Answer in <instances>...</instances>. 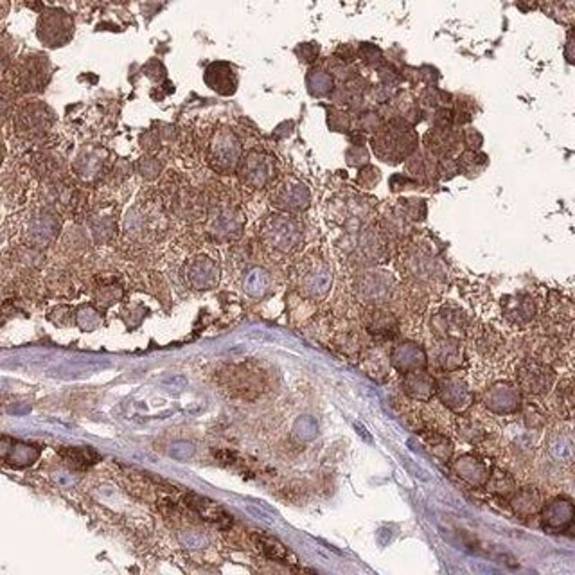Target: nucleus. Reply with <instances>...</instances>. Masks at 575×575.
<instances>
[{
  "instance_id": "obj_28",
  "label": "nucleus",
  "mask_w": 575,
  "mask_h": 575,
  "mask_svg": "<svg viewBox=\"0 0 575 575\" xmlns=\"http://www.w3.org/2000/svg\"><path fill=\"white\" fill-rule=\"evenodd\" d=\"M297 56L303 60L304 63H313L314 60H317V56H319V46H314V43H303V46H298Z\"/></svg>"
},
{
  "instance_id": "obj_24",
  "label": "nucleus",
  "mask_w": 575,
  "mask_h": 575,
  "mask_svg": "<svg viewBox=\"0 0 575 575\" xmlns=\"http://www.w3.org/2000/svg\"><path fill=\"white\" fill-rule=\"evenodd\" d=\"M244 288L254 297H261L266 290H268V275L263 270L256 268L247 275L244 279Z\"/></svg>"
},
{
  "instance_id": "obj_31",
  "label": "nucleus",
  "mask_w": 575,
  "mask_h": 575,
  "mask_svg": "<svg viewBox=\"0 0 575 575\" xmlns=\"http://www.w3.org/2000/svg\"><path fill=\"white\" fill-rule=\"evenodd\" d=\"M361 56L367 60V63H376L377 60H381V53L380 49H376L374 46H361Z\"/></svg>"
},
{
  "instance_id": "obj_3",
  "label": "nucleus",
  "mask_w": 575,
  "mask_h": 575,
  "mask_svg": "<svg viewBox=\"0 0 575 575\" xmlns=\"http://www.w3.org/2000/svg\"><path fill=\"white\" fill-rule=\"evenodd\" d=\"M263 237L275 250L291 252L300 241V227L288 216H270L263 225Z\"/></svg>"
},
{
  "instance_id": "obj_10",
  "label": "nucleus",
  "mask_w": 575,
  "mask_h": 575,
  "mask_svg": "<svg viewBox=\"0 0 575 575\" xmlns=\"http://www.w3.org/2000/svg\"><path fill=\"white\" fill-rule=\"evenodd\" d=\"M186 504L187 507L195 511L200 518H203L205 522L214 523L220 529H228L232 525V516H228L225 513V509L221 505H218V501L211 500L207 497H200V494H195V492H189L186 497Z\"/></svg>"
},
{
  "instance_id": "obj_9",
  "label": "nucleus",
  "mask_w": 575,
  "mask_h": 575,
  "mask_svg": "<svg viewBox=\"0 0 575 575\" xmlns=\"http://www.w3.org/2000/svg\"><path fill=\"white\" fill-rule=\"evenodd\" d=\"M205 85L216 94L232 95L237 88V76L234 67L227 62H214L205 69Z\"/></svg>"
},
{
  "instance_id": "obj_26",
  "label": "nucleus",
  "mask_w": 575,
  "mask_h": 575,
  "mask_svg": "<svg viewBox=\"0 0 575 575\" xmlns=\"http://www.w3.org/2000/svg\"><path fill=\"white\" fill-rule=\"evenodd\" d=\"M327 125H329L331 130H335V132H347L351 123H349V117L345 116L344 112L331 110V112H329V119H327Z\"/></svg>"
},
{
  "instance_id": "obj_6",
  "label": "nucleus",
  "mask_w": 575,
  "mask_h": 575,
  "mask_svg": "<svg viewBox=\"0 0 575 575\" xmlns=\"http://www.w3.org/2000/svg\"><path fill=\"white\" fill-rule=\"evenodd\" d=\"M539 516L543 529L550 532H564L575 520V505L567 498H554L543 505Z\"/></svg>"
},
{
  "instance_id": "obj_8",
  "label": "nucleus",
  "mask_w": 575,
  "mask_h": 575,
  "mask_svg": "<svg viewBox=\"0 0 575 575\" xmlns=\"http://www.w3.org/2000/svg\"><path fill=\"white\" fill-rule=\"evenodd\" d=\"M310 190L304 183L295 180H286L275 189L272 196V202L275 207L282 211H304L310 205Z\"/></svg>"
},
{
  "instance_id": "obj_17",
  "label": "nucleus",
  "mask_w": 575,
  "mask_h": 575,
  "mask_svg": "<svg viewBox=\"0 0 575 575\" xmlns=\"http://www.w3.org/2000/svg\"><path fill=\"white\" fill-rule=\"evenodd\" d=\"M554 406L559 414L567 419H575V383L563 381L559 383L554 394Z\"/></svg>"
},
{
  "instance_id": "obj_30",
  "label": "nucleus",
  "mask_w": 575,
  "mask_h": 575,
  "mask_svg": "<svg viewBox=\"0 0 575 575\" xmlns=\"http://www.w3.org/2000/svg\"><path fill=\"white\" fill-rule=\"evenodd\" d=\"M444 101H450V95L437 90V88L428 90V94L424 95V103H428V106H441V104H444Z\"/></svg>"
},
{
  "instance_id": "obj_4",
  "label": "nucleus",
  "mask_w": 575,
  "mask_h": 575,
  "mask_svg": "<svg viewBox=\"0 0 575 575\" xmlns=\"http://www.w3.org/2000/svg\"><path fill=\"white\" fill-rule=\"evenodd\" d=\"M241 158V142L236 133L227 128L218 130L211 142V164L218 171L236 169Z\"/></svg>"
},
{
  "instance_id": "obj_33",
  "label": "nucleus",
  "mask_w": 575,
  "mask_h": 575,
  "mask_svg": "<svg viewBox=\"0 0 575 575\" xmlns=\"http://www.w3.org/2000/svg\"><path fill=\"white\" fill-rule=\"evenodd\" d=\"M567 60L570 63H575V34L568 38L567 43Z\"/></svg>"
},
{
  "instance_id": "obj_34",
  "label": "nucleus",
  "mask_w": 575,
  "mask_h": 575,
  "mask_svg": "<svg viewBox=\"0 0 575 575\" xmlns=\"http://www.w3.org/2000/svg\"><path fill=\"white\" fill-rule=\"evenodd\" d=\"M568 530H570V532H574V534H575V520H574V523H571V527H570V529H568Z\"/></svg>"
},
{
  "instance_id": "obj_11",
  "label": "nucleus",
  "mask_w": 575,
  "mask_h": 575,
  "mask_svg": "<svg viewBox=\"0 0 575 575\" xmlns=\"http://www.w3.org/2000/svg\"><path fill=\"white\" fill-rule=\"evenodd\" d=\"M331 286V273L327 270L324 263H313L304 270L300 275V290L307 295V297L320 298L327 293Z\"/></svg>"
},
{
  "instance_id": "obj_15",
  "label": "nucleus",
  "mask_w": 575,
  "mask_h": 575,
  "mask_svg": "<svg viewBox=\"0 0 575 575\" xmlns=\"http://www.w3.org/2000/svg\"><path fill=\"white\" fill-rule=\"evenodd\" d=\"M511 507L514 513L522 518H530L541 511V494L538 489L523 487L511 497Z\"/></svg>"
},
{
  "instance_id": "obj_29",
  "label": "nucleus",
  "mask_w": 575,
  "mask_h": 575,
  "mask_svg": "<svg viewBox=\"0 0 575 575\" xmlns=\"http://www.w3.org/2000/svg\"><path fill=\"white\" fill-rule=\"evenodd\" d=\"M464 141H466V144H468V148L471 149V151H478L482 142H484V137L476 132L475 128H466V132H464Z\"/></svg>"
},
{
  "instance_id": "obj_21",
  "label": "nucleus",
  "mask_w": 575,
  "mask_h": 575,
  "mask_svg": "<svg viewBox=\"0 0 575 575\" xmlns=\"http://www.w3.org/2000/svg\"><path fill=\"white\" fill-rule=\"evenodd\" d=\"M406 389L417 399H428L434 394V380L422 373H412L406 380Z\"/></svg>"
},
{
  "instance_id": "obj_18",
  "label": "nucleus",
  "mask_w": 575,
  "mask_h": 575,
  "mask_svg": "<svg viewBox=\"0 0 575 575\" xmlns=\"http://www.w3.org/2000/svg\"><path fill=\"white\" fill-rule=\"evenodd\" d=\"M307 90H310L311 95L314 97H326L333 92L335 88V79L329 72L322 71V69H313V71L307 72Z\"/></svg>"
},
{
  "instance_id": "obj_14",
  "label": "nucleus",
  "mask_w": 575,
  "mask_h": 575,
  "mask_svg": "<svg viewBox=\"0 0 575 575\" xmlns=\"http://www.w3.org/2000/svg\"><path fill=\"white\" fill-rule=\"evenodd\" d=\"M487 405L498 414L514 412L520 406V394L511 383H500V385L489 390Z\"/></svg>"
},
{
  "instance_id": "obj_5",
  "label": "nucleus",
  "mask_w": 575,
  "mask_h": 575,
  "mask_svg": "<svg viewBox=\"0 0 575 575\" xmlns=\"http://www.w3.org/2000/svg\"><path fill=\"white\" fill-rule=\"evenodd\" d=\"M518 383L529 396H543L552 389L554 373L541 360H527L518 368Z\"/></svg>"
},
{
  "instance_id": "obj_25",
  "label": "nucleus",
  "mask_w": 575,
  "mask_h": 575,
  "mask_svg": "<svg viewBox=\"0 0 575 575\" xmlns=\"http://www.w3.org/2000/svg\"><path fill=\"white\" fill-rule=\"evenodd\" d=\"M491 487H492V491L498 492L500 497H507V498H511L514 492H516V485H514L513 476H509L504 471H497L494 475H492Z\"/></svg>"
},
{
  "instance_id": "obj_32",
  "label": "nucleus",
  "mask_w": 575,
  "mask_h": 575,
  "mask_svg": "<svg viewBox=\"0 0 575 575\" xmlns=\"http://www.w3.org/2000/svg\"><path fill=\"white\" fill-rule=\"evenodd\" d=\"M410 347V351H412V358H417V354H422L421 351H419V349H412V344L408 345ZM406 358H410V356H406ZM419 358H424V356H419ZM406 363H405V367H403V370H408V368H415V367H421V363H417V361H414L412 360V363H410V360H405Z\"/></svg>"
},
{
  "instance_id": "obj_1",
  "label": "nucleus",
  "mask_w": 575,
  "mask_h": 575,
  "mask_svg": "<svg viewBox=\"0 0 575 575\" xmlns=\"http://www.w3.org/2000/svg\"><path fill=\"white\" fill-rule=\"evenodd\" d=\"M373 148L381 160L399 164L417 148V133L403 119H392L373 137Z\"/></svg>"
},
{
  "instance_id": "obj_23",
  "label": "nucleus",
  "mask_w": 575,
  "mask_h": 575,
  "mask_svg": "<svg viewBox=\"0 0 575 575\" xmlns=\"http://www.w3.org/2000/svg\"><path fill=\"white\" fill-rule=\"evenodd\" d=\"M63 459L74 468H87L90 464L97 462L99 455L90 448H71V450H62Z\"/></svg>"
},
{
  "instance_id": "obj_12",
  "label": "nucleus",
  "mask_w": 575,
  "mask_h": 575,
  "mask_svg": "<svg viewBox=\"0 0 575 575\" xmlns=\"http://www.w3.org/2000/svg\"><path fill=\"white\" fill-rule=\"evenodd\" d=\"M424 144H427L428 151L435 157H448L457 149L460 144V135L450 128H434L427 133L424 137Z\"/></svg>"
},
{
  "instance_id": "obj_13",
  "label": "nucleus",
  "mask_w": 575,
  "mask_h": 575,
  "mask_svg": "<svg viewBox=\"0 0 575 575\" xmlns=\"http://www.w3.org/2000/svg\"><path fill=\"white\" fill-rule=\"evenodd\" d=\"M505 317L514 324H529L536 317V303L529 295H513L504 300Z\"/></svg>"
},
{
  "instance_id": "obj_2",
  "label": "nucleus",
  "mask_w": 575,
  "mask_h": 575,
  "mask_svg": "<svg viewBox=\"0 0 575 575\" xmlns=\"http://www.w3.org/2000/svg\"><path fill=\"white\" fill-rule=\"evenodd\" d=\"M74 34V20L63 9H47L38 20V38L43 46L58 49L71 42Z\"/></svg>"
},
{
  "instance_id": "obj_16",
  "label": "nucleus",
  "mask_w": 575,
  "mask_h": 575,
  "mask_svg": "<svg viewBox=\"0 0 575 575\" xmlns=\"http://www.w3.org/2000/svg\"><path fill=\"white\" fill-rule=\"evenodd\" d=\"M189 281L190 284L198 288V290H205V288H211L214 286V282L218 281V268L214 266V263L207 257H198L193 265L189 266Z\"/></svg>"
},
{
  "instance_id": "obj_20",
  "label": "nucleus",
  "mask_w": 575,
  "mask_h": 575,
  "mask_svg": "<svg viewBox=\"0 0 575 575\" xmlns=\"http://www.w3.org/2000/svg\"><path fill=\"white\" fill-rule=\"evenodd\" d=\"M390 291V279L381 273L367 275L361 282V293L368 298H383Z\"/></svg>"
},
{
  "instance_id": "obj_22",
  "label": "nucleus",
  "mask_w": 575,
  "mask_h": 575,
  "mask_svg": "<svg viewBox=\"0 0 575 575\" xmlns=\"http://www.w3.org/2000/svg\"><path fill=\"white\" fill-rule=\"evenodd\" d=\"M38 453H40V450H38V448H33L31 444L13 443L11 453L6 451L4 459L8 460V462H11L13 466H25V464L33 462L38 457Z\"/></svg>"
},
{
  "instance_id": "obj_27",
  "label": "nucleus",
  "mask_w": 575,
  "mask_h": 575,
  "mask_svg": "<svg viewBox=\"0 0 575 575\" xmlns=\"http://www.w3.org/2000/svg\"><path fill=\"white\" fill-rule=\"evenodd\" d=\"M434 125L435 128H450L451 125H455V113L450 108H439L434 116Z\"/></svg>"
},
{
  "instance_id": "obj_7",
  "label": "nucleus",
  "mask_w": 575,
  "mask_h": 575,
  "mask_svg": "<svg viewBox=\"0 0 575 575\" xmlns=\"http://www.w3.org/2000/svg\"><path fill=\"white\" fill-rule=\"evenodd\" d=\"M275 174L273 160L265 153L250 151L241 162V178L252 187H265Z\"/></svg>"
},
{
  "instance_id": "obj_19",
  "label": "nucleus",
  "mask_w": 575,
  "mask_h": 575,
  "mask_svg": "<svg viewBox=\"0 0 575 575\" xmlns=\"http://www.w3.org/2000/svg\"><path fill=\"white\" fill-rule=\"evenodd\" d=\"M256 543L257 546L261 548L263 554L266 557L273 559V561H281V563H288V559L291 557V552L282 545L279 539L270 538V536H265V534H257L256 536Z\"/></svg>"
}]
</instances>
